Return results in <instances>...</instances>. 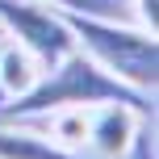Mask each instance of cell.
<instances>
[{"label":"cell","mask_w":159,"mask_h":159,"mask_svg":"<svg viewBox=\"0 0 159 159\" xmlns=\"http://www.w3.org/2000/svg\"><path fill=\"white\" fill-rule=\"evenodd\" d=\"M105 101H121V105H134V109L151 113V96L147 92H134L126 88L121 80H113L105 67H96L84 50H71L63 55L59 63L42 67V75L34 80V88L17 101H4L0 105V121H21V117H38V113H50V109H92V105H105Z\"/></svg>","instance_id":"6da1fadb"},{"label":"cell","mask_w":159,"mask_h":159,"mask_svg":"<svg viewBox=\"0 0 159 159\" xmlns=\"http://www.w3.org/2000/svg\"><path fill=\"white\" fill-rule=\"evenodd\" d=\"M75 38V50H84L96 67H105L113 80H121L134 92L155 96L159 84V46L155 34L143 25H130L126 17H96V13H71L59 8Z\"/></svg>","instance_id":"7a4b0ae2"},{"label":"cell","mask_w":159,"mask_h":159,"mask_svg":"<svg viewBox=\"0 0 159 159\" xmlns=\"http://www.w3.org/2000/svg\"><path fill=\"white\" fill-rule=\"evenodd\" d=\"M0 34L21 50H30L42 67L59 63L63 55L75 50V38L63 13L46 0H0Z\"/></svg>","instance_id":"3957f363"},{"label":"cell","mask_w":159,"mask_h":159,"mask_svg":"<svg viewBox=\"0 0 159 159\" xmlns=\"http://www.w3.org/2000/svg\"><path fill=\"white\" fill-rule=\"evenodd\" d=\"M147 113L134 109V105L121 101H105L92 109V121H88V143L84 151H92L96 159H126L138 143V126H143Z\"/></svg>","instance_id":"277c9868"},{"label":"cell","mask_w":159,"mask_h":159,"mask_svg":"<svg viewBox=\"0 0 159 159\" xmlns=\"http://www.w3.org/2000/svg\"><path fill=\"white\" fill-rule=\"evenodd\" d=\"M0 159H80V155L55 147L30 121H0Z\"/></svg>","instance_id":"5b68a950"},{"label":"cell","mask_w":159,"mask_h":159,"mask_svg":"<svg viewBox=\"0 0 159 159\" xmlns=\"http://www.w3.org/2000/svg\"><path fill=\"white\" fill-rule=\"evenodd\" d=\"M38 75H42V63L30 50H21L17 42H4V46H0V101L25 96Z\"/></svg>","instance_id":"8992f818"},{"label":"cell","mask_w":159,"mask_h":159,"mask_svg":"<svg viewBox=\"0 0 159 159\" xmlns=\"http://www.w3.org/2000/svg\"><path fill=\"white\" fill-rule=\"evenodd\" d=\"M55 8H71V13H96V17H121L117 0H46Z\"/></svg>","instance_id":"52a82bcc"},{"label":"cell","mask_w":159,"mask_h":159,"mask_svg":"<svg viewBox=\"0 0 159 159\" xmlns=\"http://www.w3.org/2000/svg\"><path fill=\"white\" fill-rule=\"evenodd\" d=\"M0 38H4V34H0Z\"/></svg>","instance_id":"ba28073f"}]
</instances>
